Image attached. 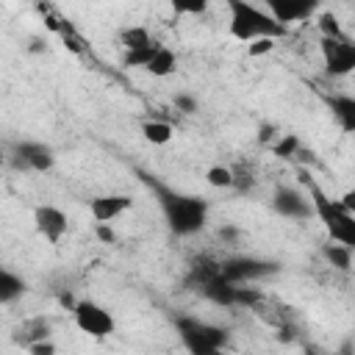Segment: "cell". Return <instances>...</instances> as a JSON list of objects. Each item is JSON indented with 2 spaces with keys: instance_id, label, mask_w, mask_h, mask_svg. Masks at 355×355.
Instances as JSON below:
<instances>
[{
  "instance_id": "22",
  "label": "cell",
  "mask_w": 355,
  "mask_h": 355,
  "mask_svg": "<svg viewBox=\"0 0 355 355\" xmlns=\"http://www.w3.org/2000/svg\"><path fill=\"white\" fill-rule=\"evenodd\" d=\"M297 150H300V136H297V133H283V136L272 144V153H275L277 158H291V155H297Z\"/></svg>"
},
{
  "instance_id": "32",
  "label": "cell",
  "mask_w": 355,
  "mask_h": 355,
  "mask_svg": "<svg viewBox=\"0 0 355 355\" xmlns=\"http://www.w3.org/2000/svg\"><path fill=\"white\" fill-rule=\"evenodd\" d=\"M3 161H6V158H3V153H0V166H3Z\"/></svg>"
},
{
  "instance_id": "21",
  "label": "cell",
  "mask_w": 355,
  "mask_h": 355,
  "mask_svg": "<svg viewBox=\"0 0 355 355\" xmlns=\"http://www.w3.org/2000/svg\"><path fill=\"white\" fill-rule=\"evenodd\" d=\"M205 180H208V186H214V189H233V169L216 164V166H211V169L205 172Z\"/></svg>"
},
{
  "instance_id": "26",
  "label": "cell",
  "mask_w": 355,
  "mask_h": 355,
  "mask_svg": "<svg viewBox=\"0 0 355 355\" xmlns=\"http://www.w3.org/2000/svg\"><path fill=\"white\" fill-rule=\"evenodd\" d=\"M28 355H58V349H55V344L47 338V341L31 344V347H28Z\"/></svg>"
},
{
  "instance_id": "12",
  "label": "cell",
  "mask_w": 355,
  "mask_h": 355,
  "mask_svg": "<svg viewBox=\"0 0 355 355\" xmlns=\"http://www.w3.org/2000/svg\"><path fill=\"white\" fill-rule=\"evenodd\" d=\"M133 205V200L128 194H97L89 200V211L97 219V225H108L116 216H122L128 208Z\"/></svg>"
},
{
  "instance_id": "15",
  "label": "cell",
  "mask_w": 355,
  "mask_h": 355,
  "mask_svg": "<svg viewBox=\"0 0 355 355\" xmlns=\"http://www.w3.org/2000/svg\"><path fill=\"white\" fill-rule=\"evenodd\" d=\"M175 67H178V55H175V50L166 47V44H161V50L153 55V61L144 67V72L153 75V78H166V75L175 72Z\"/></svg>"
},
{
  "instance_id": "20",
  "label": "cell",
  "mask_w": 355,
  "mask_h": 355,
  "mask_svg": "<svg viewBox=\"0 0 355 355\" xmlns=\"http://www.w3.org/2000/svg\"><path fill=\"white\" fill-rule=\"evenodd\" d=\"M324 258L336 266V269H341V272H349V266H352V247H344V244H324Z\"/></svg>"
},
{
  "instance_id": "5",
  "label": "cell",
  "mask_w": 355,
  "mask_h": 355,
  "mask_svg": "<svg viewBox=\"0 0 355 355\" xmlns=\"http://www.w3.org/2000/svg\"><path fill=\"white\" fill-rule=\"evenodd\" d=\"M280 266L275 261H263V258H252V255H236V258H227L219 263V275L227 280V283H250V280H261V277H269L275 275Z\"/></svg>"
},
{
  "instance_id": "17",
  "label": "cell",
  "mask_w": 355,
  "mask_h": 355,
  "mask_svg": "<svg viewBox=\"0 0 355 355\" xmlns=\"http://www.w3.org/2000/svg\"><path fill=\"white\" fill-rule=\"evenodd\" d=\"M119 42H122L125 50H141V47L153 44L155 39L150 36V31H147L144 25H130V28H125V31L119 33Z\"/></svg>"
},
{
  "instance_id": "7",
  "label": "cell",
  "mask_w": 355,
  "mask_h": 355,
  "mask_svg": "<svg viewBox=\"0 0 355 355\" xmlns=\"http://www.w3.org/2000/svg\"><path fill=\"white\" fill-rule=\"evenodd\" d=\"M11 161H14L17 169H25V172H47V169H53V164H55V153H53V147L44 144V141L22 139V141L14 144Z\"/></svg>"
},
{
  "instance_id": "28",
  "label": "cell",
  "mask_w": 355,
  "mask_h": 355,
  "mask_svg": "<svg viewBox=\"0 0 355 355\" xmlns=\"http://www.w3.org/2000/svg\"><path fill=\"white\" fill-rule=\"evenodd\" d=\"M219 236H222V241H239L241 239V230L233 227V225H225V227H219Z\"/></svg>"
},
{
  "instance_id": "14",
  "label": "cell",
  "mask_w": 355,
  "mask_h": 355,
  "mask_svg": "<svg viewBox=\"0 0 355 355\" xmlns=\"http://www.w3.org/2000/svg\"><path fill=\"white\" fill-rule=\"evenodd\" d=\"M330 108H333V116L336 122L341 125L344 133H352L355 130V97L349 94H336L330 100Z\"/></svg>"
},
{
  "instance_id": "23",
  "label": "cell",
  "mask_w": 355,
  "mask_h": 355,
  "mask_svg": "<svg viewBox=\"0 0 355 355\" xmlns=\"http://www.w3.org/2000/svg\"><path fill=\"white\" fill-rule=\"evenodd\" d=\"M319 31H322V39L344 36V33H341V25H338V19H336V14H322V17H319Z\"/></svg>"
},
{
  "instance_id": "3",
  "label": "cell",
  "mask_w": 355,
  "mask_h": 355,
  "mask_svg": "<svg viewBox=\"0 0 355 355\" xmlns=\"http://www.w3.org/2000/svg\"><path fill=\"white\" fill-rule=\"evenodd\" d=\"M227 11H230V36L236 42H255V39H280L286 36V28L277 25L263 8L252 6V3H244V0H230L227 3Z\"/></svg>"
},
{
  "instance_id": "25",
  "label": "cell",
  "mask_w": 355,
  "mask_h": 355,
  "mask_svg": "<svg viewBox=\"0 0 355 355\" xmlns=\"http://www.w3.org/2000/svg\"><path fill=\"white\" fill-rule=\"evenodd\" d=\"M272 47H275L272 39H255V42L247 44V53H250L252 58H258V55H263V53H272Z\"/></svg>"
},
{
  "instance_id": "2",
  "label": "cell",
  "mask_w": 355,
  "mask_h": 355,
  "mask_svg": "<svg viewBox=\"0 0 355 355\" xmlns=\"http://www.w3.org/2000/svg\"><path fill=\"white\" fill-rule=\"evenodd\" d=\"M300 175H302V183L308 186L311 211H313V216L324 225L330 241L344 244V247H352V244H355V214L344 211V208L338 205V200L327 197L324 189H322L316 180H311L308 172H300Z\"/></svg>"
},
{
  "instance_id": "16",
  "label": "cell",
  "mask_w": 355,
  "mask_h": 355,
  "mask_svg": "<svg viewBox=\"0 0 355 355\" xmlns=\"http://www.w3.org/2000/svg\"><path fill=\"white\" fill-rule=\"evenodd\" d=\"M25 280L19 277V275H14L11 269H6V266H0V302H14V300H19L22 294H25Z\"/></svg>"
},
{
  "instance_id": "30",
  "label": "cell",
  "mask_w": 355,
  "mask_h": 355,
  "mask_svg": "<svg viewBox=\"0 0 355 355\" xmlns=\"http://www.w3.org/2000/svg\"><path fill=\"white\" fill-rule=\"evenodd\" d=\"M305 355H316V352H313V349H305Z\"/></svg>"
},
{
  "instance_id": "27",
  "label": "cell",
  "mask_w": 355,
  "mask_h": 355,
  "mask_svg": "<svg viewBox=\"0 0 355 355\" xmlns=\"http://www.w3.org/2000/svg\"><path fill=\"white\" fill-rule=\"evenodd\" d=\"M94 233H97V239H100L103 244H114V241H116V233L111 230V225H97Z\"/></svg>"
},
{
  "instance_id": "10",
  "label": "cell",
  "mask_w": 355,
  "mask_h": 355,
  "mask_svg": "<svg viewBox=\"0 0 355 355\" xmlns=\"http://www.w3.org/2000/svg\"><path fill=\"white\" fill-rule=\"evenodd\" d=\"M33 225L39 230L42 239H47L50 244H58L64 236H67V227H69V219L61 208L55 205H39L33 211Z\"/></svg>"
},
{
  "instance_id": "8",
  "label": "cell",
  "mask_w": 355,
  "mask_h": 355,
  "mask_svg": "<svg viewBox=\"0 0 355 355\" xmlns=\"http://www.w3.org/2000/svg\"><path fill=\"white\" fill-rule=\"evenodd\" d=\"M322 61L324 72L333 78H344L355 69V44L347 36L336 39H322Z\"/></svg>"
},
{
  "instance_id": "1",
  "label": "cell",
  "mask_w": 355,
  "mask_h": 355,
  "mask_svg": "<svg viewBox=\"0 0 355 355\" xmlns=\"http://www.w3.org/2000/svg\"><path fill=\"white\" fill-rule=\"evenodd\" d=\"M144 183L155 194V200L161 205V214L166 219V227L175 236H194L205 227V222H208V200L205 197L169 189V186H164V183H158L147 175H144Z\"/></svg>"
},
{
  "instance_id": "24",
  "label": "cell",
  "mask_w": 355,
  "mask_h": 355,
  "mask_svg": "<svg viewBox=\"0 0 355 355\" xmlns=\"http://www.w3.org/2000/svg\"><path fill=\"white\" fill-rule=\"evenodd\" d=\"M175 108L183 111V114H194V111H197V97L180 92V94H175Z\"/></svg>"
},
{
  "instance_id": "18",
  "label": "cell",
  "mask_w": 355,
  "mask_h": 355,
  "mask_svg": "<svg viewBox=\"0 0 355 355\" xmlns=\"http://www.w3.org/2000/svg\"><path fill=\"white\" fill-rule=\"evenodd\" d=\"M158 50H161V42H153V44H147L141 50H125L122 53V67H128V69H133V67L136 69H144Z\"/></svg>"
},
{
  "instance_id": "19",
  "label": "cell",
  "mask_w": 355,
  "mask_h": 355,
  "mask_svg": "<svg viewBox=\"0 0 355 355\" xmlns=\"http://www.w3.org/2000/svg\"><path fill=\"white\" fill-rule=\"evenodd\" d=\"M141 136H144L150 144H166V141H172L175 130H172V125L164 122V119H150V122L141 125Z\"/></svg>"
},
{
  "instance_id": "9",
  "label": "cell",
  "mask_w": 355,
  "mask_h": 355,
  "mask_svg": "<svg viewBox=\"0 0 355 355\" xmlns=\"http://www.w3.org/2000/svg\"><path fill=\"white\" fill-rule=\"evenodd\" d=\"M272 208H275V214H280L286 219H294V222H305V219L313 216L308 194H302L294 186H277L275 194H272Z\"/></svg>"
},
{
  "instance_id": "6",
  "label": "cell",
  "mask_w": 355,
  "mask_h": 355,
  "mask_svg": "<svg viewBox=\"0 0 355 355\" xmlns=\"http://www.w3.org/2000/svg\"><path fill=\"white\" fill-rule=\"evenodd\" d=\"M72 316H75V324L83 333H89L92 338H105L116 327L114 316L100 302H94V300H78L75 308H72Z\"/></svg>"
},
{
  "instance_id": "31",
  "label": "cell",
  "mask_w": 355,
  "mask_h": 355,
  "mask_svg": "<svg viewBox=\"0 0 355 355\" xmlns=\"http://www.w3.org/2000/svg\"><path fill=\"white\" fill-rule=\"evenodd\" d=\"M216 355H230V352H225V349H219V352H216Z\"/></svg>"
},
{
  "instance_id": "13",
  "label": "cell",
  "mask_w": 355,
  "mask_h": 355,
  "mask_svg": "<svg viewBox=\"0 0 355 355\" xmlns=\"http://www.w3.org/2000/svg\"><path fill=\"white\" fill-rule=\"evenodd\" d=\"M50 338V322L44 316H33V319H25L19 327H14V341L19 347H31L36 341H47Z\"/></svg>"
},
{
  "instance_id": "4",
  "label": "cell",
  "mask_w": 355,
  "mask_h": 355,
  "mask_svg": "<svg viewBox=\"0 0 355 355\" xmlns=\"http://www.w3.org/2000/svg\"><path fill=\"white\" fill-rule=\"evenodd\" d=\"M175 327H178V336L183 341V347L191 352V355H216L219 349H225V341H227V330L214 324V322H205L200 316H178L175 319Z\"/></svg>"
},
{
  "instance_id": "29",
  "label": "cell",
  "mask_w": 355,
  "mask_h": 355,
  "mask_svg": "<svg viewBox=\"0 0 355 355\" xmlns=\"http://www.w3.org/2000/svg\"><path fill=\"white\" fill-rule=\"evenodd\" d=\"M272 139V128H261V141H269Z\"/></svg>"
},
{
  "instance_id": "11",
  "label": "cell",
  "mask_w": 355,
  "mask_h": 355,
  "mask_svg": "<svg viewBox=\"0 0 355 355\" xmlns=\"http://www.w3.org/2000/svg\"><path fill=\"white\" fill-rule=\"evenodd\" d=\"M316 11L313 0H269L266 3V14L277 22V25H288V22H300L308 19Z\"/></svg>"
}]
</instances>
